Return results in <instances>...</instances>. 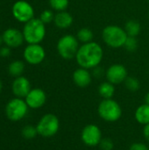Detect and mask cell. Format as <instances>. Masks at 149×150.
<instances>
[{"instance_id":"obj_16","label":"cell","mask_w":149,"mask_h":150,"mask_svg":"<svg viewBox=\"0 0 149 150\" xmlns=\"http://www.w3.org/2000/svg\"><path fill=\"white\" fill-rule=\"evenodd\" d=\"M54 23L59 29H68L73 24V17L69 12L66 11H58L54 15Z\"/></svg>"},{"instance_id":"obj_13","label":"cell","mask_w":149,"mask_h":150,"mask_svg":"<svg viewBox=\"0 0 149 150\" xmlns=\"http://www.w3.org/2000/svg\"><path fill=\"white\" fill-rule=\"evenodd\" d=\"M47 100L46 93L43 90L36 88L30 91V92L25 97V103L28 107L32 109H38L44 105Z\"/></svg>"},{"instance_id":"obj_34","label":"cell","mask_w":149,"mask_h":150,"mask_svg":"<svg viewBox=\"0 0 149 150\" xmlns=\"http://www.w3.org/2000/svg\"><path fill=\"white\" fill-rule=\"evenodd\" d=\"M2 88H3V85H2V83H1V81H0V92H1V91H2Z\"/></svg>"},{"instance_id":"obj_9","label":"cell","mask_w":149,"mask_h":150,"mask_svg":"<svg viewBox=\"0 0 149 150\" xmlns=\"http://www.w3.org/2000/svg\"><path fill=\"white\" fill-rule=\"evenodd\" d=\"M81 139L86 146L96 147L99 145L102 140L101 130L96 125L93 124L87 125L82 131Z\"/></svg>"},{"instance_id":"obj_27","label":"cell","mask_w":149,"mask_h":150,"mask_svg":"<svg viewBox=\"0 0 149 150\" xmlns=\"http://www.w3.org/2000/svg\"><path fill=\"white\" fill-rule=\"evenodd\" d=\"M99 146L102 150H112L114 148V143L110 138H104L101 140Z\"/></svg>"},{"instance_id":"obj_17","label":"cell","mask_w":149,"mask_h":150,"mask_svg":"<svg viewBox=\"0 0 149 150\" xmlns=\"http://www.w3.org/2000/svg\"><path fill=\"white\" fill-rule=\"evenodd\" d=\"M135 120L138 123L141 125L149 124V105L148 104H143L140 105L135 111Z\"/></svg>"},{"instance_id":"obj_20","label":"cell","mask_w":149,"mask_h":150,"mask_svg":"<svg viewBox=\"0 0 149 150\" xmlns=\"http://www.w3.org/2000/svg\"><path fill=\"white\" fill-rule=\"evenodd\" d=\"M93 37H94L93 32L90 28H88V27H83V28H81L80 30H78V32L76 33L77 40L80 42H82L83 44L92 41Z\"/></svg>"},{"instance_id":"obj_2","label":"cell","mask_w":149,"mask_h":150,"mask_svg":"<svg viewBox=\"0 0 149 150\" xmlns=\"http://www.w3.org/2000/svg\"><path fill=\"white\" fill-rule=\"evenodd\" d=\"M22 33L28 44H40L46 35L45 24L40 18H33L25 23Z\"/></svg>"},{"instance_id":"obj_32","label":"cell","mask_w":149,"mask_h":150,"mask_svg":"<svg viewBox=\"0 0 149 150\" xmlns=\"http://www.w3.org/2000/svg\"><path fill=\"white\" fill-rule=\"evenodd\" d=\"M145 102H146V104H148L149 105V92L146 95V97H145Z\"/></svg>"},{"instance_id":"obj_30","label":"cell","mask_w":149,"mask_h":150,"mask_svg":"<svg viewBox=\"0 0 149 150\" xmlns=\"http://www.w3.org/2000/svg\"><path fill=\"white\" fill-rule=\"evenodd\" d=\"M93 76H95L96 77H101L104 74V69L100 67H96L93 69Z\"/></svg>"},{"instance_id":"obj_31","label":"cell","mask_w":149,"mask_h":150,"mask_svg":"<svg viewBox=\"0 0 149 150\" xmlns=\"http://www.w3.org/2000/svg\"><path fill=\"white\" fill-rule=\"evenodd\" d=\"M143 134L145 136V139L147 140V142L149 143V124L146 125L144 127V130H143Z\"/></svg>"},{"instance_id":"obj_29","label":"cell","mask_w":149,"mask_h":150,"mask_svg":"<svg viewBox=\"0 0 149 150\" xmlns=\"http://www.w3.org/2000/svg\"><path fill=\"white\" fill-rule=\"evenodd\" d=\"M11 54V47H4L0 49V56L1 57H7Z\"/></svg>"},{"instance_id":"obj_23","label":"cell","mask_w":149,"mask_h":150,"mask_svg":"<svg viewBox=\"0 0 149 150\" xmlns=\"http://www.w3.org/2000/svg\"><path fill=\"white\" fill-rule=\"evenodd\" d=\"M68 0H49L50 6L57 11H63L68 6Z\"/></svg>"},{"instance_id":"obj_28","label":"cell","mask_w":149,"mask_h":150,"mask_svg":"<svg viewBox=\"0 0 149 150\" xmlns=\"http://www.w3.org/2000/svg\"><path fill=\"white\" fill-rule=\"evenodd\" d=\"M129 150H149L148 145L142 142H135L130 146Z\"/></svg>"},{"instance_id":"obj_1","label":"cell","mask_w":149,"mask_h":150,"mask_svg":"<svg viewBox=\"0 0 149 150\" xmlns=\"http://www.w3.org/2000/svg\"><path fill=\"white\" fill-rule=\"evenodd\" d=\"M104 51L102 47L94 41L83 44L76 55V60L81 68L93 69L102 62Z\"/></svg>"},{"instance_id":"obj_33","label":"cell","mask_w":149,"mask_h":150,"mask_svg":"<svg viewBox=\"0 0 149 150\" xmlns=\"http://www.w3.org/2000/svg\"><path fill=\"white\" fill-rule=\"evenodd\" d=\"M4 41H3V38H2V36H0V45L3 43Z\"/></svg>"},{"instance_id":"obj_24","label":"cell","mask_w":149,"mask_h":150,"mask_svg":"<svg viewBox=\"0 0 149 150\" xmlns=\"http://www.w3.org/2000/svg\"><path fill=\"white\" fill-rule=\"evenodd\" d=\"M39 134L37 128L32 126H26L22 130V135L24 138L27 140H32L36 137V135Z\"/></svg>"},{"instance_id":"obj_14","label":"cell","mask_w":149,"mask_h":150,"mask_svg":"<svg viewBox=\"0 0 149 150\" xmlns=\"http://www.w3.org/2000/svg\"><path fill=\"white\" fill-rule=\"evenodd\" d=\"M12 92L17 98H25L27 94L30 92L31 84L29 80L25 76H18L12 83L11 85Z\"/></svg>"},{"instance_id":"obj_3","label":"cell","mask_w":149,"mask_h":150,"mask_svg":"<svg viewBox=\"0 0 149 150\" xmlns=\"http://www.w3.org/2000/svg\"><path fill=\"white\" fill-rule=\"evenodd\" d=\"M102 38L104 42L110 47L119 48L124 47L128 35L124 28L119 25H111L104 28L102 32Z\"/></svg>"},{"instance_id":"obj_22","label":"cell","mask_w":149,"mask_h":150,"mask_svg":"<svg viewBox=\"0 0 149 150\" xmlns=\"http://www.w3.org/2000/svg\"><path fill=\"white\" fill-rule=\"evenodd\" d=\"M124 83L126 89L129 90L130 91H137L141 88L140 81L133 76H127Z\"/></svg>"},{"instance_id":"obj_7","label":"cell","mask_w":149,"mask_h":150,"mask_svg":"<svg viewBox=\"0 0 149 150\" xmlns=\"http://www.w3.org/2000/svg\"><path fill=\"white\" fill-rule=\"evenodd\" d=\"M28 105L23 99L17 98L10 100L5 108V113L9 120L18 121L22 120L27 113Z\"/></svg>"},{"instance_id":"obj_35","label":"cell","mask_w":149,"mask_h":150,"mask_svg":"<svg viewBox=\"0 0 149 150\" xmlns=\"http://www.w3.org/2000/svg\"><path fill=\"white\" fill-rule=\"evenodd\" d=\"M148 18H149V11H148Z\"/></svg>"},{"instance_id":"obj_4","label":"cell","mask_w":149,"mask_h":150,"mask_svg":"<svg viewBox=\"0 0 149 150\" xmlns=\"http://www.w3.org/2000/svg\"><path fill=\"white\" fill-rule=\"evenodd\" d=\"M79 40L71 34L62 36L57 42V51L60 56L64 60H71L76 58L79 49Z\"/></svg>"},{"instance_id":"obj_5","label":"cell","mask_w":149,"mask_h":150,"mask_svg":"<svg viewBox=\"0 0 149 150\" xmlns=\"http://www.w3.org/2000/svg\"><path fill=\"white\" fill-rule=\"evenodd\" d=\"M99 116L105 121L114 122L120 119L122 109L119 103L112 98L104 99L100 102L97 109Z\"/></svg>"},{"instance_id":"obj_12","label":"cell","mask_w":149,"mask_h":150,"mask_svg":"<svg viewBox=\"0 0 149 150\" xmlns=\"http://www.w3.org/2000/svg\"><path fill=\"white\" fill-rule=\"evenodd\" d=\"M4 43L9 47H20L24 40L23 33L15 28H8L2 34Z\"/></svg>"},{"instance_id":"obj_26","label":"cell","mask_w":149,"mask_h":150,"mask_svg":"<svg viewBox=\"0 0 149 150\" xmlns=\"http://www.w3.org/2000/svg\"><path fill=\"white\" fill-rule=\"evenodd\" d=\"M54 12L50 10H45L40 13V19L44 23V24H48L51 23L52 21H54Z\"/></svg>"},{"instance_id":"obj_21","label":"cell","mask_w":149,"mask_h":150,"mask_svg":"<svg viewBox=\"0 0 149 150\" xmlns=\"http://www.w3.org/2000/svg\"><path fill=\"white\" fill-rule=\"evenodd\" d=\"M25 69V64L21 61H14L12 62L8 68V71L11 76H20L21 74L24 72Z\"/></svg>"},{"instance_id":"obj_15","label":"cell","mask_w":149,"mask_h":150,"mask_svg":"<svg viewBox=\"0 0 149 150\" xmlns=\"http://www.w3.org/2000/svg\"><path fill=\"white\" fill-rule=\"evenodd\" d=\"M92 76L89 69L84 68H79L73 73V81L75 84L80 88H85L91 83Z\"/></svg>"},{"instance_id":"obj_19","label":"cell","mask_w":149,"mask_h":150,"mask_svg":"<svg viewBox=\"0 0 149 150\" xmlns=\"http://www.w3.org/2000/svg\"><path fill=\"white\" fill-rule=\"evenodd\" d=\"M114 84H112L110 82H104L98 87V93L104 99L112 98L114 95Z\"/></svg>"},{"instance_id":"obj_11","label":"cell","mask_w":149,"mask_h":150,"mask_svg":"<svg viewBox=\"0 0 149 150\" xmlns=\"http://www.w3.org/2000/svg\"><path fill=\"white\" fill-rule=\"evenodd\" d=\"M127 77V70L121 64H113L106 70V78L112 84L124 83Z\"/></svg>"},{"instance_id":"obj_8","label":"cell","mask_w":149,"mask_h":150,"mask_svg":"<svg viewBox=\"0 0 149 150\" xmlns=\"http://www.w3.org/2000/svg\"><path fill=\"white\" fill-rule=\"evenodd\" d=\"M11 11L14 18L21 23L28 22L33 18L34 16V10L32 6L25 0L17 1L13 4Z\"/></svg>"},{"instance_id":"obj_6","label":"cell","mask_w":149,"mask_h":150,"mask_svg":"<svg viewBox=\"0 0 149 150\" xmlns=\"http://www.w3.org/2000/svg\"><path fill=\"white\" fill-rule=\"evenodd\" d=\"M60 122L57 118L53 113L45 114L39 121L36 128L38 134L45 138H49L54 136L59 130Z\"/></svg>"},{"instance_id":"obj_25","label":"cell","mask_w":149,"mask_h":150,"mask_svg":"<svg viewBox=\"0 0 149 150\" xmlns=\"http://www.w3.org/2000/svg\"><path fill=\"white\" fill-rule=\"evenodd\" d=\"M124 47L128 51V52H134L138 48V40L136 37H130L128 36Z\"/></svg>"},{"instance_id":"obj_10","label":"cell","mask_w":149,"mask_h":150,"mask_svg":"<svg viewBox=\"0 0 149 150\" xmlns=\"http://www.w3.org/2000/svg\"><path fill=\"white\" fill-rule=\"evenodd\" d=\"M46 57V52L40 44H29L24 50V58L31 65L41 63Z\"/></svg>"},{"instance_id":"obj_18","label":"cell","mask_w":149,"mask_h":150,"mask_svg":"<svg viewBox=\"0 0 149 150\" xmlns=\"http://www.w3.org/2000/svg\"><path fill=\"white\" fill-rule=\"evenodd\" d=\"M126 34L130 37H137L141 30V24L134 19H130L128 20L124 27Z\"/></svg>"}]
</instances>
